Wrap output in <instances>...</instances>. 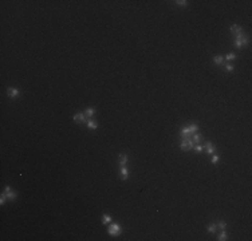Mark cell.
<instances>
[{
    "label": "cell",
    "mask_w": 252,
    "mask_h": 241,
    "mask_svg": "<svg viewBox=\"0 0 252 241\" xmlns=\"http://www.w3.org/2000/svg\"><path fill=\"white\" fill-rule=\"evenodd\" d=\"M5 198H7L5 193H3V194H2V197H0V204H2V205H4V202H5Z\"/></svg>",
    "instance_id": "603a6c76"
},
{
    "label": "cell",
    "mask_w": 252,
    "mask_h": 241,
    "mask_svg": "<svg viewBox=\"0 0 252 241\" xmlns=\"http://www.w3.org/2000/svg\"><path fill=\"white\" fill-rule=\"evenodd\" d=\"M7 95L11 97V98H15V97L19 95V90H17V88H14V87H8V88H7Z\"/></svg>",
    "instance_id": "52a82bcc"
},
{
    "label": "cell",
    "mask_w": 252,
    "mask_h": 241,
    "mask_svg": "<svg viewBox=\"0 0 252 241\" xmlns=\"http://www.w3.org/2000/svg\"><path fill=\"white\" fill-rule=\"evenodd\" d=\"M227 237H228V236H227V233H225V232H224V229H223L221 234L219 236V240H220V241H225V240H227Z\"/></svg>",
    "instance_id": "ffe728a7"
},
{
    "label": "cell",
    "mask_w": 252,
    "mask_h": 241,
    "mask_svg": "<svg viewBox=\"0 0 252 241\" xmlns=\"http://www.w3.org/2000/svg\"><path fill=\"white\" fill-rule=\"evenodd\" d=\"M188 129L190 130V133H192V134H196V133L199 131V126H197V125H189V126H188Z\"/></svg>",
    "instance_id": "2e32d148"
},
{
    "label": "cell",
    "mask_w": 252,
    "mask_h": 241,
    "mask_svg": "<svg viewBox=\"0 0 252 241\" xmlns=\"http://www.w3.org/2000/svg\"><path fill=\"white\" fill-rule=\"evenodd\" d=\"M87 127L91 129V130H95V129L98 127V123L95 122V120H93V119H87Z\"/></svg>",
    "instance_id": "7c38bea8"
},
{
    "label": "cell",
    "mask_w": 252,
    "mask_h": 241,
    "mask_svg": "<svg viewBox=\"0 0 252 241\" xmlns=\"http://www.w3.org/2000/svg\"><path fill=\"white\" fill-rule=\"evenodd\" d=\"M121 177H122V180L129 178V170H127L126 166H121Z\"/></svg>",
    "instance_id": "30bf717a"
},
{
    "label": "cell",
    "mask_w": 252,
    "mask_h": 241,
    "mask_svg": "<svg viewBox=\"0 0 252 241\" xmlns=\"http://www.w3.org/2000/svg\"><path fill=\"white\" fill-rule=\"evenodd\" d=\"M107 232H109L110 236H119V233H121V225L119 224H111L109 226Z\"/></svg>",
    "instance_id": "7a4b0ae2"
},
{
    "label": "cell",
    "mask_w": 252,
    "mask_h": 241,
    "mask_svg": "<svg viewBox=\"0 0 252 241\" xmlns=\"http://www.w3.org/2000/svg\"><path fill=\"white\" fill-rule=\"evenodd\" d=\"M213 62L216 63V64H223V62H224V58L221 56V55H216V56L213 58Z\"/></svg>",
    "instance_id": "9a60e30c"
},
{
    "label": "cell",
    "mask_w": 252,
    "mask_h": 241,
    "mask_svg": "<svg viewBox=\"0 0 252 241\" xmlns=\"http://www.w3.org/2000/svg\"><path fill=\"white\" fill-rule=\"evenodd\" d=\"M194 147V142L192 139H182L181 141V149L182 150H190Z\"/></svg>",
    "instance_id": "3957f363"
},
{
    "label": "cell",
    "mask_w": 252,
    "mask_h": 241,
    "mask_svg": "<svg viewBox=\"0 0 252 241\" xmlns=\"http://www.w3.org/2000/svg\"><path fill=\"white\" fill-rule=\"evenodd\" d=\"M217 226H219V228H221V229H225L227 224H225V222H224V221H220L219 224H217Z\"/></svg>",
    "instance_id": "d4e9b609"
},
{
    "label": "cell",
    "mask_w": 252,
    "mask_h": 241,
    "mask_svg": "<svg viewBox=\"0 0 252 241\" xmlns=\"http://www.w3.org/2000/svg\"><path fill=\"white\" fill-rule=\"evenodd\" d=\"M110 221H111V217L109 214H103V216H102V222H103V224H109Z\"/></svg>",
    "instance_id": "e0dca14e"
},
{
    "label": "cell",
    "mask_w": 252,
    "mask_h": 241,
    "mask_svg": "<svg viewBox=\"0 0 252 241\" xmlns=\"http://www.w3.org/2000/svg\"><path fill=\"white\" fill-rule=\"evenodd\" d=\"M249 43V39L245 38L244 35H239L236 36V39H235V47L236 48H241L243 46H247Z\"/></svg>",
    "instance_id": "6da1fadb"
},
{
    "label": "cell",
    "mask_w": 252,
    "mask_h": 241,
    "mask_svg": "<svg viewBox=\"0 0 252 241\" xmlns=\"http://www.w3.org/2000/svg\"><path fill=\"white\" fill-rule=\"evenodd\" d=\"M202 139H204V137H202V135H200V134H197V133H196V134H193L192 141H193L194 143H199V142H201Z\"/></svg>",
    "instance_id": "5bb4252c"
},
{
    "label": "cell",
    "mask_w": 252,
    "mask_h": 241,
    "mask_svg": "<svg viewBox=\"0 0 252 241\" xmlns=\"http://www.w3.org/2000/svg\"><path fill=\"white\" fill-rule=\"evenodd\" d=\"M5 196H7V198H8V200H15L16 193H15V192H12L10 186H5Z\"/></svg>",
    "instance_id": "9c48e42d"
},
{
    "label": "cell",
    "mask_w": 252,
    "mask_h": 241,
    "mask_svg": "<svg viewBox=\"0 0 252 241\" xmlns=\"http://www.w3.org/2000/svg\"><path fill=\"white\" fill-rule=\"evenodd\" d=\"M205 150H207V153L209 155H213L214 153H216V147H214L211 142H207V143H205Z\"/></svg>",
    "instance_id": "8992f818"
},
{
    "label": "cell",
    "mask_w": 252,
    "mask_h": 241,
    "mask_svg": "<svg viewBox=\"0 0 252 241\" xmlns=\"http://www.w3.org/2000/svg\"><path fill=\"white\" fill-rule=\"evenodd\" d=\"M126 162H127V155L126 154H121L119 155V165L121 166H126Z\"/></svg>",
    "instance_id": "4fadbf2b"
},
{
    "label": "cell",
    "mask_w": 252,
    "mask_h": 241,
    "mask_svg": "<svg viewBox=\"0 0 252 241\" xmlns=\"http://www.w3.org/2000/svg\"><path fill=\"white\" fill-rule=\"evenodd\" d=\"M225 68H227L228 71H233V70H235V67H233L232 64H227V66H225Z\"/></svg>",
    "instance_id": "484cf974"
},
{
    "label": "cell",
    "mask_w": 252,
    "mask_h": 241,
    "mask_svg": "<svg viewBox=\"0 0 252 241\" xmlns=\"http://www.w3.org/2000/svg\"><path fill=\"white\" fill-rule=\"evenodd\" d=\"M216 228H217L216 224H209V225H208V232H211V233H214V232H216Z\"/></svg>",
    "instance_id": "ac0fdd59"
},
{
    "label": "cell",
    "mask_w": 252,
    "mask_h": 241,
    "mask_svg": "<svg viewBox=\"0 0 252 241\" xmlns=\"http://www.w3.org/2000/svg\"><path fill=\"white\" fill-rule=\"evenodd\" d=\"M225 59L227 60H235L236 59V54H233V52H229L227 56H225Z\"/></svg>",
    "instance_id": "d6986e66"
},
{
    "label": "cell",
    "mask_w": 252,
    "mask_h": 241,
    "mask_svg": "<svg viewBox=\"0 0 252 241\" xmlns=\"http://www.w3.org/2000/svg\"><path fill=\"white\" fill-rule=\"evenodd\" d=\"M231 31L233 32V35H236V36H239V35H243V30H241V27H239L237 24H233V26H231Z\"/></svg>",
    "instance_id": "ba28073f"
},
{
    "label": "cell",
    "mask_w": 252,
    "mask_h": 241,
    "mask_svg": "<svg viewBox=\"0 0 252 241\" xmlns=\"http://www.w3.org/2000/svg\"><path fill=\"white\" fill-rule=\"evenodd\" d=\"M217 161H219V155L213 154V155H212V163H217Z\"/></svg>",
    "instance_id": "cb8c5ba5"
},
{
    "label": "cell",
    "mask_w": 252,
    "mask_h": 241,
    "mask_svg": "<svg viewBox=\"0 0 252 241\" xmlns=\"http://www.w3.org/2000/svg\"><path fill=\"white\" fill-rule=\"evenodd\" d=\"M95 114V110L93 109V107H87L86 110H85V115L87 117V119H91V117Z\"/></svg>",
    "instance_id": "8fae6325"
},
{
    "label": "cell",
    "mask_w": 252,
    "mask_h": 241,
    "mask_svg": "<svg viewBox=\"0 0 252 241\" xmlns=\"http://www.w3.org/2000/svg\"><path fill=\"white\" fill-rule=\"evenodd\" d=\"M190 135H192V133H190V130H189L188 127L181 129V131H180V137L182 138V139H190Z\"/></svg>",
    "instance_id": "277c9868"
},
{
    "label": "cell",
    "mask_w": 252,
    "mask_h": 241,
    "mask_svg": "<svg viewBox=\"0 0 252 241\" xmlns=\"http://www.w3.org/2000/svg\"><path fill=\"white\" fill-rule=\"evenodd\" d=\"M204 149H205V147H204L202 145H197V146H194V150H196V151H199V153L204 151Z\"/></svg>",
    "instance_id": "44dd1931"
},
{
    "label": "cell",
    "mask_w": 252,
    "mask_h": 241,
    "mask_svg": "<svg viewBox=\"0 0 252 241\" xmlns=\"http://www.w3.org/2000/svg\"><path fill=\"white\" fill-rule=\"evenodd\" d=\"M176 3L179 4V5H181V7H185V5H186V3H188V2H185V0H177Z\"/></svg>",
    "instance_id": "7402d4cb"
},
{
    "label": "cell",
    "mask_w": 252,
    "mask_h": 241,
    "mask_svg": "<svg viewBox=\"0 0 252 241\" xmlns=\"http://www.w3.org/2000/svg\"><path fill=\"white\" fill-rule=\"evenodd\" d=\"M74 120L77 123H81V122H87V117L83 114V113H79V114H75L74 115Z\"/></svg>",
    "instance_id": "5b68a950"
}]
</instances>
